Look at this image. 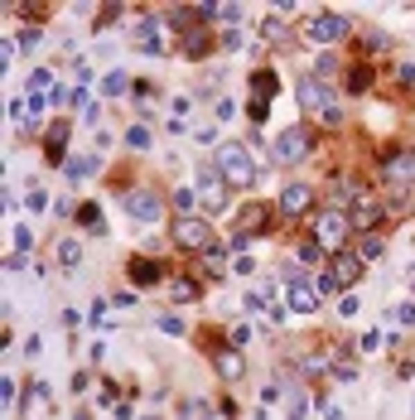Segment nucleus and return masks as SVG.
<instances>
[{
	"instance_id": "obj_1",
	"label": "nucleus",
	"mask_w": 415,
	"mask_h": 420,
	"mask_svg": "<svg viewBox=\"0 0 415 420\" xmlns=\"http://www.w3.org/2000/svg\"><path fill=\"white\" fill-rule=\"evenodd\" d=\"M217 174H222V184H232V189H256L251 150H246L242 140H222V145H217Z\"/></svg>"
},
{
	"instance_id": "obj_2",
	"label": "nucleus",
	"mask_w": 415,
	"mask_h": 420,
	"mask_svg": "<svg viewBox=\"0 0 415 420\" xmlns=\"http://www.w3.org/2000/svg\"><path fill=\"white\" fill-rule=\"evenodd\" d=\"M377 169H382V184L387 189H396V194L415 189V150L411 145H387L377 155Z\"/></svg>"
},
{
	"instance_id": "obj_3",
	"label": "nucleus",
	"mask_w": 415,
	"mask_h": 420,
	"mask_svg": "<svg viewBox=\"0 0 415 420\" xmlns=\"http://www.w3.org/2000/svg\"><path fill=\"white\" fill-rule=\"evenodd\" d=\"M295 97H300V102L310 106L314 116H323L328 126H338V121H343V106H338V92H333V87H328L323 78H314V73H305V78L295 83Z\"/></svg>"
},
{
	"instance_id": "obj_4",
	"label": "nucleus",
	"mask_w": 415,
	"mask_h": 420,
	"mask_svg": "<svg viewBox=\"0 0 415 420\" xmlns=\"http://www.w3.org/2000/svg\"><path fill=\"white\" fill-rule=\"evenodd\" d=\"M310 155H314L310 126H285V131L276 135V145H271V165H280V169H290V165H305Z\"/></svg>"
},
{
	"instance_id": "obj_5",
	"label": "nucleus",
	"mask_w": 415,
	"mask_h": 420,
	"mask_svg": "<svg viewBox=\"0 0 415 420\" xmlns=\"http://www.w3.org/2000/svg\"><path fill=\"white\" fill-rule=\"evenodd\" d=\"M310 237L328 251V256H338V251L348 246V237H353V222H348V212L323 208V212H314V232Z\"/></svg>"
},
{
	"instance_id": "obj_6",
	"label": "nucleus",
	"mask_w": 415,
	"mask_h": 420,
	"mask_svg": "<svg viewBox=\"0 0 415 420\" xmlns=\"http://www.w3.org/2000/svg\"><path fill=\"white\" fill-rule=\"evenodd\" d=\"M121 208L130 212L135 227H160V222H164V199H160L155 189H145V184H140V189H126V194H121Z\"/></svg>"
},
{
	"instance_id": "obj_7",
	"label": "nucleus",
	"mask_w": 415,
	"mask_h": 420,
	"mask_svg": "<svg viewBox=\"0 0 415 420\" xmlns=\"http://www.w3.org/2000/svg\"><path fill=\"white\" fill-rule=\"evenodd\" d=\"M174 246L179 251H212L217 246V227L208 222V217H198V212H189V217H179L174 222Z\"/></svg>"
},
{
	"instance_id": "obj_8",
	"label": "nucleus",
	"mask_w": 415,
	"mask_h": 420,
	"mask_svg": "<svg viewBox=\"0 0 415 420\" xmlns=\"http://www.w3.org/2000/svg\"><path fill=\"white\" fill-rule=\"evenodd\" d=\"M135 49H140V53H174V49H179V34H174L160 15H140V24H135Z\"/></svg>"
},
{
	"instance_id": "obj_9",
	"label": "nucleus",
	"mask_w": 415,
	"mask_h": 420,
	"mask_svg": "<svg viewBox=\"0 0 415 420\" xmlns=\"http://www.w3.org/2000/svg\"><path fill=\"white\" fill-rule=\"evenodd\" d=\"M348 15H338V10H319V15H310L305 19V39L310 44H343L348 39Z\"/></svg>"
},
{
	"instance_id": "obj_10",
	"label": "nucleus",
	"mask_w": 415,
	"mask_h": 420,
	"mask_svg": "<svg viewBox=\"0 0 415 420\" xmlns=\"http://www.w3.org/2000/svg\"><path fill=\"white\" fill-rule=\"evenodd\" d=\"M319 285H310L305 276H300V266H290L285 271V310H295V314H314L319 310Z\"/></svg>"
},
{
	"instance_id": "obj_11",
	"label": "nucleus",
	"mask_w": 415,
	"mask_h": 420,
	"mask_svg": "<svg viewBox=\"0 0 415 420\" xmlns=\"http://www.w3.org/2000/svg\"><path fill=\"white\" fill-rule=\"evenodd\" d=\"M362 271H367V261H362L357 251H338V256L328 261V276H333L338 290H353V285L362 280Z\"/></svg>"
},
{
	"instance_id": "obj_12",
	"label": "nucleus",
	"mask_w": 415,
	"mask_h": 420,
	"mask_svg": "<svg viewBox=\"0 0 415 420\" xmlns=\"http://www.w3.org/2000/svg\"><path fill=\"white\" fill-rule=\"evenodd\" d=\"M310 208H314V189H310V184H300V179L285 184L280 199H276V212H285V217H305Z\"/></svg>"
},
{
	"instance_id": "obj_13",
	"label": "nucleus",
	"mask_w": 415,
	"mask_h": 420,
	"mask_svg": "<svg viewBox=\"0 0 415 420\" xmlns=\"http://www.w3.org/2000/svg\"><path fill=\"white\" fill-rule=\"evenodd\" d=\"M212 372L222 377V382H242L246 377V358H242V348H212Z\"/></svg>"
},
{
	"instance_id": "obj_14",
	"label": "nucleus",
	"mask_w": 415,
	"mask_h": 420,
	"mask_svg": "<svg viewBox=\"0 0 415 420\" xmlns=\"http://www.w3.org/2000/svg\"><path fill=\"white\" fill-rule=\"evenodd\" d=\"M212 44H217V29H212V24H194V29L179 34V53H184V58H203Z\"/></svg>"
},
{
	"instance_id": "obj_15",
	"label": "nucleus",
	"mask_w": 415,
	"mask_h": 420,
	"mask_svg": "<svg viewBox=\"0 0 415 420\" xmlns=\"http://www.w3.org/2000/svg\"><path fill=\"white\" fill-rule=\"evenodd\" d=\"M126 276H130V285L145 290V285H160V280H164V266H160L155 256H130V261H126Z\"/></svg>"
},
{
	"instance_id": "obj_16",
	"label": "nucleus",
	"mask_w": 415,
	"mask_h": 420,
	"mask_svg": "<svg viewBox=\"0 0 415 420\" xmlns=\"http://www.w3.org/2000/svg\"><path fill=\"white\" fill-rule=\"evenodd\" d=\"M348 222H353V232H362V237H367V232L382 222V203H377V199H362L357 208L348 212Z\"/></svg>"
},
{
	"instance_id": "obj_17",
	"label": "nucleus",
	"mask_w": 415,
	"mask_h": 420,
	"mask_svg": "<svg viewBox=\"0 0 415 420\" xmlns=\"http://www.w3.org/2000/svg\"><path fill=\"white\" fill-rule=\"evenodd\" d=\"M49 165H68V121H53L49 126Z\"/></svg>"
},
{
	"instance_id": "obj_18",
	"label": "nucleus",
	"mask_w": 415,
	"mask_h": 420,
	"mask_svg": "<svg viewBox=\"0 0 415 420\" xmlns=\"http://www.w3.org/2000/svg\"><path fill=\"white\" fill-rule=\"evenodd\" d=\"M97 165H102V155H73L63 165V174H68V184H83L87 174H97Z\"/></svg>"
},
{
	"instance_id": "obj_19",
	"label": "nucleus",
	"mask_w": 415,
	"mask_h": 420,
	"mask_svg": "<svg viewBox=\"0 0 415 420\" xmlns=\"http://www.w3.org/2000/svg\"><path fill=\"white\" fill-rule=\"evenodd\" d=\"M271 217H276V208H266V203H256V208L242 212V232L251 237V232H271Z\"/></svg>"
},
{
	"instance_id": "obj_20",
	"label": "nucleus",
	"mask_w": 415,
	"mask_h": 420,
	"mask_svg": "<svg viewBox=\"0 0 415 420\" xmlns=\"http://www.w3.org/2000/svg\"><path fill=\"white\" fill-rule=\"evenodd\" d=\"M53 256H58L63 271H78V266H83V242H78V237H63V242L53 246Z\"/></svg>"
},
{
	"instance_id": "obj_21",
	"label": "nucleus",
	"mask_w": 415,
	"mask_h": 420,
	"mask_svg": "<svg viewBox=\"0 0 415 420\" xmlns=\"http://www.w3.org/2000/svg\"><path fill=\"white\" fill-rule=\"evenodd\" d=\"M276 92H280V78H276L271 68H256V73H251V97H266V102H271Z\"/></svg>"
},
{
	"instance_id": "obj_22",
	"label": "nucleus",
	"mask_w": 415,
	"mask_h": 420,
	"mask_svg": "<svg viewBox=\"0 0 415 420\" xmlns=\"http://www.w3.org/2000/svg\"><path fill=\"white\" fill-rule=\"evenodd\" d=\"M73 217L83 222V232H106V217H102V203H78Z\"/></svg>"
},
{
	"instance_id": "obj_23",
	"label": "nucleus",
	"mask_w": 415,
	"mask_h": 420,
	"mask_svg": "<svg viewBox=\"0 0 415 420\" xmlns=\"http://www.w3.org/2000/svg\"><path fill=\"white\" fill-rule=\"evenodd\" d=\"M295 261H300V266H323V261H328V251H323L314 237H305V242L295 246Z\"/></svg>"
},
{
	"instance_id": "obj_24",
	"label": "nucleus",
	"mask_w": 415,
	"mask_h": 420,
	"mask_svg": "<svg viewBox=\"0 0 415 420\" xmlns=\"http://www.w3.org/2000/svg\"><path fill=\"white\" fill-rule=\"evenodd\" d=\"M261 39H266V44H276V49H285V44H290V29H285V19H280V15H271V19L261 24Z\"/></svg>"
},
{
	"instance_id": "obj_25",
	"label": "nucleus",
	"mask_w": 415,
	"mask_h": 420,
	"mask_svg": "<svg viewBox=\"0 0 415 420\" xmlns=\"http://www.w3.org/2000/svg\"><path fill=\"white\" fill-rule=\"evenodd\" d=\"M367 87H372V68H367V63H353V73H348V92L362 97Z\"/></svg>"
},
{
	"instance_id": "obj_26",
	"label": "nucleus",
	"mask_w": 415,
	"mask_h": 420,
	"mask_svg": "<svg viewBox=\"0 0 415 420\" xmlns=\"http://www.w3.org/2000/svg\"><path fill=\"white\" fill-rule=\"evenodd\" d=\"M382 251H387V242H382V237H377V232H367V237H362V242H357V256H362V261H377V256H382Z\"/></svg>"
},
{
	"instance_id": "obj_27",
	"label": "nucleus",
	"mask_w": 415,
	"mask_h": 420,
	"mask_svg": "<svg viewBox=\"0 0 415 420\" xmlns=\"http://www.w3.org/2000/svg\"><path fill=\"white\" fill-rule=\"evenodd\" d=\"M169 290H174V305H194V300H198V280H189V276L174 280Z\"/></svg>"
},
{
	"instance_id": "obj_28",
	"label": "nucleus",
	"mask_w": 415,
	"mask_h": 420,
	"mask_svg": "<svg viewBox=\"0 0 415 420\" xmlns=\"http://www.w3.org/2000/svg\"><path fill=\"white\" fill-rule=\"evenodd\" d=\"M271 305H276V300H271V285H251V290H246V310H251V314H256V310H271Z\"/></svg>"
},
{
	"instance_id": "obj_29",
	"label": "nucleus",
	"mask_w": 415,
	"mask_h": 420,
	"mask_svg": "<svg viewBox=\"0 0 415 420\" xmlns=\"http://www.w3.org/2000/svg\"><path fill=\"white\" fill-rule=\"evenodd\" d=\"M126 145H130V150H150V131H145V126H130V131H126Z\"/></svg>"
},
{
	"instance_id": "obj_30",
	"label": "nucleus",
	"mask_w": 415,
	"mask_h": 420,
	"mask_svg": "<svg viewBox=\"0 0 415 420\" xmlns=\"http://www.w3.org/2000/svg\"><path fill=\"white\" fill-rule=\"evenodd\" d=\"M126 87H130V83H126V73H106V83H102V92H106V97H121Z\"/></svg>"
},
{
	"instance_id": "obj_31",
	"label": "nucleus",
	"mask_w": 415,
	"mask_h": 420,
	"mask_svg": "<svg viewBox=\"0 0 415 420\" xmlns=\"http://www.w3.org/2000/svg\"><path fill=\"white\" fill-rule=\"evenodd\" d=\"M333 73H338V58H333V53H323V58L314 63V78H323V83H328Z\"/></svg>"
},
{
	"instance_id": "obj_32",
	"label": "nucleus",
	"mask_w": 415,
	"mask_h": 420,
	"mask_svg": "<svg viewBox=\"0 0 415 420\" xmlns=\"http://www.w3.org/2000/svg\"><path fill=\"white\" fill-rule=\"evenodd\" d=\"M246 116H251V121L261 126V121L271 116V102H266V97H251V106H246Z\"/></svg>"
},
{
	"instance_id": "obj_33",
	"label": "nucleus",
	"mask_w": 415,
	"mask_h": 420,
	"mask_svg": "<svg viewBox=\"0 0 415 420\" xmlns=\"http://www.w3.org/2000/svg\"><path fill=\"white\" fill-rule=\"evenodd\" d=\"M160 328H164L169 338H184V319L179 314H160Z\"/></svg>"
},
{
	"instance_id": "obj_34",
	"label": "nucleus",
	"mask_w": 415,
	"mask_h": 420,
	"mask_svg": "<svg viewBox=\"0 0 415 420\" xmlns=\"http://www.w3.org/2000/svg\"><path fill=\"white\" fill-rule=\"evenodd\" d=\"M305 411H310L305 392H290V416H285V420H305Z\"/></svg>"
},
{
	"instance_id": "obj_35",
	"label": "nucleus",
	"mask_w": 415,
	"mask_h": 420,
	"mask_svg": "<svg viewBox=\"0 0 415 420\" xmlns=\"http://www.w3.org/2000/svg\"><path fill=\"white\" fill-rule=\"evenodd\" d=\"M362 49H367V53H387V49H391V39H387V34H367V39H362Z\"/></svg>"
},
{
	"instance_id": "obj_36",
	"label": "nucleus",
	"mask_w": 415,
	"mask_h": 420,
	"mask_svg": "<svg viewBox=\"0 0 415 420\" xmlns=\"http://www.w3.org/2000/svg\"><path fill=\"white\" fill-rule=\"evenodd\" d=\"M15 44H19V49H34V44H39V29H34V24H24V29L15 34Z\"/></svg>"
},
{
	"instance_id": "obj_37",
	"label": "nucleus",
	"mask_w": 415,
	"mask_h": 420,
	"mask_svg": "<svg viewBox=\"0 0 415 420\" xmlns=\"http://www.w3.org/2000/svg\"><path fill=\"white\" fill-rule=\"evenodd\" d=\"M377 348H382V333H377V328H372V333H362V338H357V353H377Z\"/></svg>"
},
{
	"instance_id": "obj_38",
	"label": "nucleus",
	"mask_w": 415,
	"mask_h": 420,
	"mask_svg": "<svg viewBox=\"0 0 415 420\" xmlns=\"http://www.w3.org/2000/svg\"><path fill=\"white\" fill-rule=\"evenodd\" d=\"M194 199H198L194 189H174V208H184V217H189V208H194Z\"/></svg>"
},
{
	"instance_id": "obj_39",
	"label": "nucleus",
	"mask_w": 415,
	"mask_h": 420,
	"mask_svg": "<svg viewBox=\"0 0 415 420\" xmlns=\"http://www.w3.org/2000/svg\"><path fill=\"white\" fill-rule=\"evenodd\" d=\"M15 246L29 256V246H34V232H29V227H15Z\"/></svg>"
},
{
	"instance_id": "obj_40",
	"label": "nucleus",
	"mask_w": 415,
	"mask_h": 420,
	"mask_svg": "<svg viewBox=\"0 0 415 420\" xmlns=\"http://www.w3.org/2000/svg\"><path fill=\"white\" fill-rule=\"evenodd\" d=\"M396 78H401V87H415V63H396Z\"/></svg>"
},
{
	"instance_id": "obj_41",
	"label": "nucleus",
	"mask_w": 415,
	"mask_h": 420,
	"mask_svg": "<svg viewBox=\"0 0 415 420\" xmlns=\"http://www.w3.org/2000/svg\"><path fill=\"white\" fill-rule=\"evenodd\" d=\"M319 416L323 420H348L343 416V406H333V401H319Z\"/></svg>"
},
{
	"instance_id": "obj_42",
	"label": "nucleus",
	"mask_w": 415,
	"mask_h": 420,
	"mask_svg": "<svg viewBox=\"0 0 415 420\" xmlns=\"http://www.w3.org/2000/svg\"><path fill=\"white\" fill-rule=\"evenodd\" d=\"M246 343H251V328L237 324V328H232V348H246Z\"/></svg>"
},
{
	"instance_id": "obj_43",
	"label": "nucleus",
	"mask_w": 415,
	"mask_h": 420,
	"mask_svg": "<svg viewBox=\"0 0 415 420\" xmlns=\"http://www.w3.org/2000/svg\"><path fill=\"white\" fill-rule=\"evenodd\" d=\"M232 271H237V276H251L256 266H251V256H237V261H232Z\"/></svg>"
},
{
	"instance_id": "obj_44",
	"label": "nucleus",
	"mask_w": 415,
	"mask_h": 420,
	"mask_svg": "<svg viewBox=\"0 0 415 420\" xmlns=\"http://www.w3.org/2000/svg\"><path fill=\"white\" fill-rule=\"evenodd\" d=\"M0 396H5V406H15V377H5V382H0Z\"/></svg>"
},
{
	"instance_id": "obj_45",
	"label": "nucleus",
	"mask_w": 415,
	"mask_h": 420,
	"mask_svg": "<svg viewBox=\"0 0 415 420\" xmlns=\"http://www.w3.org/2000/svg\"><path fill=\"white\" fill-rule=\"evenodd\" d=\"M396 319H401V324H415V305H396Z\"/></svg>"
},
{
	"instance_id": "obj_46",
	"label": "nucleus",
	"mask_w": 415,
	"mask_h": 420,
	"mask_svg": "<svg viewBox=\"0 0 415 420\" xmlns=\"http://www.w3.org/2000/svg\"><path fill=\"white\" fill-rule=\"evenodd\" d=\"M140 420H160V416H140Z\"/></svg>"
},
{
	"instance_id": "obj_47",
	"label": "nucleus",
	"mask_w": 415,
	"mask_h": 420,
	"mask_svg": "<svg viewBox=\"0 0 415 420\" xmlns=\"http://www.w3.org/2000/svg\"><path fill=\"white\" fill-rule=\"evenodd\" d=\"M78 420H87V416H78Z\"/></svg>"
},
{
	"instance_id": "obj_48",
	"label": "nucleus",
	"mask_w": 415,
	"mask_h": 420,
	"mask_svg": "<svg viewBox=\"0 0 415 420\" xmlns=\"http://www.w3.org/2000/svg\"><path fill=\"white\" fill-rule=\"evenodd\" d=\"M411 406H415V401H411Z\"/></svg>"
}]
</instances>
